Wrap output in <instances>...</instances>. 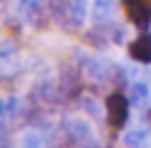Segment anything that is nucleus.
Instances as JSON below:
<instances>
[{
    "label": "nucleus",
    "mask_w": 151,
    "mask_h": 148,
    "mask_svg": "<svg viewBox=\"0 0 151 148\" xmlns=\"http://www.w3.org/2000/svg\"><path fill=\"white\" fill-rule=\"evenodd\" d=\"M5 116H8V121H18V118L23 116V103H20V98H15V95H10L5 101Z\"/></svg>",
    "instance_id": "14"
},
{
    "label": "nucleus",
    "mask_w": 151,
    "mask_h": 148,
    "mask_svg": "<svg viewBox=\"0 0 151 148\" xmlns=\"http://www.w3.org/2000/svg\"><path fill=\"white\" fill-rule=\"evenodd\" d=\"M113 13H116L113 0H93V5H91L93 25H111L113 23Z\"/></svg>",
    "instance_id": "9"
},
{
    "label": "nucleus",
    "mask_w": 151,
    "mask_h": 148,
    "mask_svg": "<svg viewBox=\"0 0 151 148\" xmlns=\"http://www.w3.org/2000/svg\"><path fill=\"white\" fill-rule=\"evenodd\" d=\"M60 131H63V136H65V143L78 146V148H83L86 143L93 141L91 123L83 121V118H65V121L60 123Z\"/></svg>",
    "instance_id": "4"
},
{
    "label": "nucleus",
    "mask_w": 151,
    "mask_h": 148,
    "mask_svg": "<svg viewBox=\"0 0 151 148\" xmlns=\"http://www.w3.org/2000/svg\"><path fill=\"white\" fill-rule=\"evenodd\" d=\"M76 58H78V65H81V73L86 80H91V83L96 85H103V83H111V80L119 78V68H116V63L108 58H103V55H83L81 50H76Z\"/></svg>",
    "instance_id": "1"
},
{
    "label": "nucleus",
    "mask_w": 151,
    "mask_h": 148,
    "mask_svg": "<svg viewBox=\"0 0 151 148\" xmlns=\"http://www.w3.org/2000/svg\"><path fill=\"white\" fill-rule=\"evenodd\" d=\"M126 20L139 30H146L151 25V3L149 0H124Z\"/></svg>",
    "instance_id": "5"
},
{
    "label": "nucleus",
    "mask_w": 151,
    "mask_h": 148,
    "mask_svg": "<svg viewBox=\"0 0 151 148\" xmlns=\"http://www.w3.org/2000/svg\"><path fill=\"white\" fill-rule=\"evenodd\" d=\"M81 106H83V111H86L91 118H101V116H106V108H101V103H98L93 95H86Z\"/></svg>",
    "instance_id": "15"
},
{
    "label": "nucleus",
    "mask_w": 151,
    "mask_h": 148,
    "mask_svg": "<svg viewBox=\"0 0 151 148\" xmlns=\"http://www.w3.org/2000/svg\"><path fill=\"white\" fill-rule=\"evenodd\" d=\"M88 18V0H68L65 13L60 18L63 30H78Z\"/></svg>",
    "instance_id": "6"
},
{
    "label": "nucleus",
    "mask_w": 151,
    "mask_h": 148,
    "mask_svg": "<svg viewBox=\"0 0 151 148\" xmlns=\"http://www.w3.org/2000/svg\"><path fill=\"white\" fill-rule=\"evenodd\" d=\"M149 126H151V111H149Z\"/></svg>",
    "instance_id": "18"
},
{
    "label": "nucleus",
    "mask_w": 151,
    "mask_h": 148,
    "mask_svg": "<svg viewBox=\"0 0 151 148\" xmlns=\"http://www.w3.org/2000/svg\"><path fill=\"white\" fill-rule=\"evenodd\" d=\"M58 73H60L58 75V85H60V93H63V101L78 98V95H81V75H78V70L70 63H63Z\"/></svg>",
    "instance_id": "7"
},
{
    "label": "nucleus",
    "mask_w": 151,
    "mask_h": 148,
    "mask_svg": "<svg viewBox=\"0 0 151 148\" xmlns=\"http://www.w3.org/2000/svg\"><path fill=\"white\" fill-rule=\"evenodd\" d=\"M149 98H151L149 83H144V80H131L129 83V101H131V106H144V103H149Z\"/></svg>",
    "instance_id": "10"
},
{
    "label": "nucleus",
    "mask_w": 151,
    "mask_h": 148,
    "mask_svg": "<svg viewBox=\"0 0 151 148\" xmlns=\"http://www.w3.org/2000/svg\"><path fill=\"white\" fill-rule=\"evenodd\" d=\"M28 101H30L33 106H40V108L60 106V103H63V93H60L58 80L50 78V75H40V78L33 83L30 93H28Z\"/></svg>",
    "instance_id": "2"
},
{
    "label": "nucleus",
    "mask_w": 151,
    "mask_h": 148,
    "mask_svg": "<svg viewBox=\"0 0 151 148\" xmlns=\"http://www.w3.org/2000/svg\"><path fill=\"white\" fill-rule=\"evenodd\" d=\"M103 108H106V121H108L111 128H124L126 126V121H129V111H131V101H129V95H126V93H121V90L108 93Z\"/></svg>",
    "instance_id": "3"
},
{
    "label": "nucleus",
    "mask_w": 151,
    "mask_h": 148,
    "mask_svg": "<svg viewBox=\"0 0 151 148\" xmlns=\"http://www.w3.org/2000/svg\"><path fill=\"white\" fill-rule=\"evenodd\" d=\"M20 148H48V138L40 128L33 126L20 136Z\"/></svg>",
    "instance_id": "11"
},
{
    "label": "nucleus",
    "mask_w": 151,
    "mask_h": 148,
    "mask_svg": "<svg viewBox=\"0 0 151 148\" xmlns=\"http://www.w3.org/2000/svg\"><path fill=\"white\" fill-rule=\"evenodd\" d=\"M129 58L141 65L151 63V33H141L129 43Z\"/></svg>",
    "instance_id": "8"
},
{
    "label": "nucleus",
    "mask_w": 151,
    "mask_h": 148,
    "mask_svg": "<svg viewBox=\"0 0 151 148\" xmlns=\"http://www.w3.org/2000/svg\"><path fill=\"white\" fill-rule=\"evenodd\" d=\"M124 146L126 148H146L149 146V131L146 128H131L124 133Z\"/></svg>",
    "instance_id": "12"
},
{
    "label": "nucleus",
    "mask_w": 151,
    "mask_h": 148,
    "mask_svg": "<svg viewBox=\"0 0 151 148\" xmlns=\"http://www.w3.org/2000/svg\"><path fill=\"white\" fill-rule=\"evenodd\" d=\"M0 148H13V143H10V136H8V128H5V123H0Z\"/></svg>",
    "instance_id": "16"
},
{
    "label": "nucleus",
    "mask_w": 151,
    "mask_h": 148,
    "mask_svg": "<svg viewBox=\"0 0 151 148\" xmlns=\"http://www.w3.org/2000/svg\"><path fill=\"white\" fill-rule=\"evenodd\" d=\"M25 3H43V0H25Z\"/></svg>",
    "instance_id": "17"
},
{
    "label": "nucleus",
    "mask_w": 151,
    "mask_h": 148,
    "mask_svg": "<svg viewBox=\"0 0 151 148\" xmlns=\"http://www.w3.org/2000/svg\"><path fill=\"white\" fill-rule=\"evenodd\" d=\"M15 58H18V45L8 38H3L0 40V63H10Z\"/></svg>",
    "instance_id": "13"
}]
</instances>
